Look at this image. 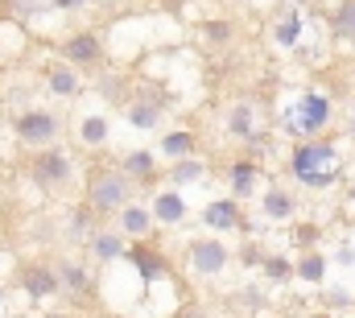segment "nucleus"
Here are the masks:
<instances>
[{
    "mask_svg": "<svg viewBox=\"0 0 355 318\" xmlns=\"http://www.w3.org/2000/svg\"><path fill=\"white\" fill-rule=\"evenodd\" d=\"M124 87H128V79H124L120 71H107V67H99V71H95V91H99L107 103H124V99H128V91H124Z\"/></svg>",
    "mask_w": 355,
    "mask_h": 318,
    "instance_id": "nucleus-28",
    "label": "nucleus"
},
{
    "mask_svg": "<svg viewBox=\"0 0 355 318\" xmlns=\"http://www.w3.org/2000/svg\"><path fill=\"white\" fill-rule=\"evenodd\" d=\"M240 145H244V158H257V161H265V158H268V149H272V137L257 128V133H252V137H244Z\"/></svg>",
    "mask_w": 355,
    "mask_h": 318,
    "instance_id": "nucleus-33",
    "label": "nucleus"
},
{
    "mask_svg": "<svg viewBox=\"0 0 355 318\" xmlns=\"http://www.w3.org/2000/svg\"><path fill=\"white\" fill-rule=\"evenodd\" d=\"M58 54H62V62H71L79 75L83 71H99V67H107V46H103V37L95 33V29H75V33H67L62 37V46H58Z\"/></svg>",
    "mask_w": 355,
    "mask_h": 318,
    "instance_id": "nucleus-8",
    "label": "nucleus"
},
{
    "mask_svg": "<svg viewBox=\"0 0 355 318\" xmlns=\"http://www.w3.org/2000/svg\"><path fill=\"white\" fill-rule=\"evenodd\" d=\"M42 318H75V315H62V310H54V315H42Z\"/></svg>",
    "mask_w": 355,
    "mask_h": 318,
    "instance_id": "nucleus-40",
    "label": "nucleus"
},
{
    "mask_svg": "<svg viewBox=\"0 0 355 318\" xmlns=\"http://www.w3.org/2000/svg\"><path fill=\"white\" fill-rule=\"evenodd\" d=\"M240 219H244V203L232 199V194L211 199V203L202 207V228L215 232V236H232V232H240Z\"/></svg>",
    "mask_w": 355,
    "mask_h": 318,
    "instance_id": "nucleus-12",
    "label": "nucleus"
},
{
    "mask_svg": "<svg viewBox=\"0 0 355 318\" xmlns=\"http://www.w3.org/2000/svg\"><path fill=\"white\" fill-rule=\"evenodd\" d=\"M116 232L124 240H149L157 232V219H153V211L145 207V203H124L120 211H116Z\"/></svg>",
    "mask_w": 355,
    "mask_h": 318,
    "instance_id": "nucleus-14",
    "label": "nucleus"
},
{
    "mask_svg": "<svg viewBox=\"0 0 355 318\" xmlns=\"http://www.w3.org/2000/svg\"><path fill=\"white\" fill-rule=\"evenodd\" d=\"M198 37L207 42V46H232L236 42V21L232 17H207L202 25H198Z\"/></svg>",
    "mask_w": 355,
    "mask_h": 318,
    "instance_id": "nucleus-26",
    "label": "nucleus"
},
{
    "mask_svg": "<svg viewBox=\"0 0 355 318\" xmlns=\"http://www.w3.org/2000/svg\"><path fill=\"white\" fill-rule=\"evenodd\" d=\"M174 318H207V310H202V306L194 302V306H182V310H178Z\"/></svg>",
    "mask_w": 355,
    "mask_h": 318,
    "instance_id": "nucleus-37",
    "label": "nucleus"
},
{
    "mask_svg": "<svg viewBox=\"0 0 355 318\" xmlns=\"http://www.w3.org/2000/svg\"><path fill=\"white\" fill-rule=\"evenodd\" d=\"M166 108H170V95L157 91V83H137L128 91V99H124V120L132 128H141V133H153L162 124Z\"/></svg>",
    "mask_w": 355,
    "mask_h": 318,
    "instance_id": "nucleus-5",
    "label": "nucleus"
},
{
    "mask_svg": "<svg viewBox=\"0 0 355 318\" xmlns=\"http://www.w3.org/2000/svg\"><path fill=\"white\" fill-rule=\"evenodd\" d=\"M29 182L33 186H42L46 194H62V190H71L75 186V158L54 141V145H42V149H33L29 153Z\"/></svg>",
    "mask_w": 355,
    "mask_h": 318,
    "instance_id": "nucleus-4",
    "label": "nucleus"
},
{
    "mask_svg": "<svg viewBox=\"0 0 355 318\" xmlns=\"http://www.w3.org/2000/svg\"><path fill=\"white\" fill-rule=\"evenodd\" d=\"M331 260H335V265H343V269H352V265H355V248H352V244H339Z\"/></svg>",
    "mask_w": 355,
    "mask_h": 318,
    "instance_id": "nucleus-35",
    "label": "nucleus"
},
{
    "mask_svg": "<svg viewBox=\"0 0 355 318\" xmlns=\"http://www.w3.org/2000/svg\"><path fill=\"white\" fill-rule=\"evenodd\" d=\"M347 137L355 141V112H352V120H347Z\"/></svg>",
    "mask_w": 355,
    "mask_h": 318,
    "instance_id": "nucleus-39",
    "label": "nucleus"
},
{
    "mask_svg": "<svg viewBox=\"0 0 355 318\" xmlns=\"http://www.w3.org/2000/svg\"><path fill=\"white\" fill-rule=\"evenodd\" d=\"M12 137L25 145V149H42V145H54L62 137V116L50 112V108H25L12 116Z\"/></svg>",
    "mask_w": 355,
    "mask_h": 318,
    "instance_id": "nucleus-6",
    "label": "nucleus"
},
{
    "mask_svg": "<svg viewBox=\"0 0 355 318\" xmlns=\"http://www.w3.org/2000/svg\"><path fill=\"white\" fill-rule=\"evenodd\" d=\"M232 260H236V252L227 248V240H219L215 232L186 244V269L194 277H219V273H227Z\"/></svg>",
    "mask_w": 355,
    "mask_h": 318,
    "instance_id": "nucleus-7",
    "label": "nucleus"
},
{
    "mask_svg": "<svg viewBox=\"0 0 355 318\" xmlns=\"http://www.w3.org/2000/svg\"><path fill=\"white\" fill-rule=\"evenodd\" d=\"M261 182H265V161L257 158H232L227 161V169H223V186H227V194L232 199H240V203H248L257 190H261Z\"/></svg>",
    "mask_w": 355,
    "mask_h": 318,
    "instance_id": "nucleus-10",
    "label": "nucleus"
},
{
    "mask_svg": "<svg viewBox=\"0 0 355 318\" xmlns=\"http://www.w3.org/2000/svg\"><path fill=\"white\" fill-rule=\"evenodd\" d=\"M285 174L306 190H331L339 182V174H343V153H339L335 137L322 133V137L293 141V149L285 158Z\"/></svg>",
    "mask_w": 355,
    "mask_h": 318,
    "instance_id": "nucleus-1",
    "label": "nucleus"
},
{
    "mask_svg": "<svg viewBox=\"0 0 355 318\" xmlns=\"http://www.w3.org/2000/svg\"><path fill=\"white\" fill-rule=\"evenodd\" d=\"M352 315H355V306H352Z\"/></svg>",
    "mask_w": 355,
    "mask_h": 318,
    "instance_id": "nucleus-43",
    "label": "nucleus"
},
{
    "mask_svg": "<svg viewBox=\"0 0 355 318\" xmlns=\"http://www.w3.org/2000/svg\"><path fill=\"white\" fill-rule=\"evenodd\" d=\"M149 211H153V219H157L162 228H178V224H186L190 203H186V194H182L178 186H166V190H157V194H153Z\"/></svg>",
    "mask_w": 355,
    "mask_h": 318,
    "instance_id": "nucleus-16",
    "label": "nucleus"
},
{
    "mask_svg": "<svg viewBox=\"0 0 355 318\" xmlns=\"http://www.w3.org/2000/svg\"><path fill=\"white\" fill-rule=\"evenodd\" d=\"M261 215L268 224H293L297 219V194L281 182H268L265 194H261Z\"/></svg>",
    "mask_w": 355,
    "mask_h": 318,
    "instance_id": "nucleus-15",
    "label": "nucleus"
},
{
    "mask_svg": "<svg viewBox=\"0 0 355 318\" xmlns=\"http://www.w3.org/2000/svg\"><path fill=\"white\" fill-rule=\"evenodd\" d=\"M289 240H293V248H297V252H302V248H318L322 228H318V224H302V219H293V232H289Z\"/></svg>",
    "mask_w": 355,
    "mask_h": 318,
    "instance_id": "nucleus-31",
    "label": "nucleus"
},
{
    "mask_svg": "<svg viewBox=\"0 0 355 318\" xmlns=\"http://www.w3.org/2000/svg\"><path fill=\"white\" fill-rule=\"evenodd\" d=\"M352 318H355V315H352Z\"/></svg>",
    "mask_w": 355,
    "mask_h": 318,
    "instance_id": "nucleus-44",
    "label": "nucleus"
},
{
    "mask_svg": "<svg viewBox=\"0 0 355 318\" xmlns=\"http://www.w3.org/2000/svg\"><path fill=\"white\" fill-rule=\"evenodd\" d=\"M302 33H306L302 8H281V12L272 17V42H277L281 50H297V46H302Z\"/></svg>",
    "mask_w": 355,
    "mask_h": 318,
    "instance_id": "nucleus-18",
    "label": "nucleus"
},
{
    "mask_svg": "<svg viewBox=\"0 0 355 318\" xmlns=\"http://www.w3.org/2000/svg\"><path fill=\"white\" fill-rule=\"evenodd\" d=\"M277 4H281V8H306L310 0H277Z\"/></svg>",
    "mask_w": 355,
    "mask_h": 318,
    "instance_id": "nucleus-38",
    "label": "nucleus"
},
{
    "mask_svg": "<svg viewBox=\"0 0 355 318\" xmlns=\"http://www.w3.org/2000/svg\"><path fill=\"white\" fill-rule=\"evenodd\" d=\"M331 124H335V99L327 91H302L277 120L281 137H289V141L322 137V133H331Z\"/></svg>",
    "mask_w": 355,
    "mask_h": 318,
    "instance_id": "nucleus-2",
    "label": "nucleus"
},
{
    "mask_svg": "<svg viewBox=\"0 0 355 318\" xmlns=\"http://www.w3.org/2000/svg\"><path fill=\"white\" fill-rule=\"evenodd\" d=\"M166 182L170 186H198V182H207V161L198 158V153H190V158H178L170 161V169H166Z\"/></svg>",
    "mask_w": 355,
    "mask_h": 318,
    "instance_id": "nucleus-23",
    "label": "nucleus"
},
{
    "mask_svg": "<svg viewBox=\"0 0 355 318\" xmlns=\"http://www.w3.org/2000/svg\"><path fill=\"white\" fill-rule=\"evenodd\" d=\"M347 199H352V203H355V186H352V190H347Z\"/></svg>",
    "mask_w": 355,
    "mask_h": 318,
    "instance_id": "nucleus-41",
    "label": "nucleus"
},
{
    "mask_svg": "<svg viewBox=\"0 0 355 318\" xmlns=\"http://www.w3.org/2000/svg\"><path fill=\"white\" fill-rule=\"evenodd\" d=\"M327 25H331V33H335L339 42H355V0H339V4L331 8Z\"/></svg>",
    "mask_w": 355,
    "mask_h": 318,
    "instance_id": "nucleus-27",
    "label": "nucleus"
},
{
    "mask_svg": "<svg viewBox=\"0 0 355 318\" xmlns=\"http://www.w3.org/2000/svg\"><path fill=\"white\" fill-rule=\"evenodd\" d=\"M124 248H128V240L120 236L116 228H95V232L87 236V252L95 256V265H112V260H120Z\"/></svg>",
    "mask_w": 355,
    "mask_h": 318,
    "instance_id": "nucleus-19",
    "label": "nucleus"
},
{
    "mask_svg": "<svg viewBox=\"0 0 355 318\" xmlns=\"http://www.w3.org/2000/svg\"><path fill=\"white\" fill-rule=\"evenodd\" d=\"M261 128V108L252 103V99H236L227 112H223V133L232 137V141H244V137H252Z\"/></svg>",
    "mask_w": 355,
    "mask_h": 318,
    "instance_id": "nucleus-17",
    "label": "nucleus"
},
{
    "mask_svg": "<svg viewBox=\"0 0 355 318\" xmlns=\"http://www.w3.org/2000/svg\"><path fill=\"white\" fill-rule=\"evenodd\" d=\"M261 277L272 281V285L293 281V256H285V252H265V260H261Z\"/></svg>",
    "mask_w": 355,
    "mask_h": 318,
    "instance_id": "nucleus-29",
    "label": "nucleus"
},
{
    "mask_svg": "<svg viewBox=\"0 0 355 318\" xmlns=\"http://www.w3.org/2000/svg\"><path fill=\"white\" fill-rule=\"evenodd\" d=\"M112 4H120V0H112Z\"/></svg>",
    "mask_w": 355,
    "mask_h": 318,
    "instance_id": "nucleus-42",
    "label": "nucleus"
},
{
    "mask_svg": "<svg viewBox=\"0 0 355 318\" xmlns=\"http://www.w3.org/2000/svg\"><path fill=\"white\" fill-rule=\"evenodd\" d=\"M157 153H162L166 161L190 158V153H198V137H194L190 128H170V133H162V145H157Z\"/></svg>",
    "mask_w": 355,
    "mask_h": 318,
    "instance_id": "nucleus-24",
    "label": "nucleus"
},
{
    "mask_svg": "<svg viewBox=\"0 0 355 318\" xmlns=\"http://www.w3.org/2000/svg\"><path fill=\"white\" fill-rule=\"evenodd\" d=\"M54 269H58V290H62L67 298L87 302L91 294H95V277H91V269L83 265V260L62 256V260H54Z\"/></svg>",
    "mask_w": 355,
    "mask_h": 318,
    "instance_id": "nucleus-13",
    "label": "nucleus"
},
{
    "mask_svg": "<svg viewBox=\"0 0 355 318\" xmlns=\"http://www.w3.org/2000/svg\"><path fill=\"white\" fill-rule=\"evenodd\" d=\"M17 285L25 290V298H29V302H50V298H58V294H62V290H58V269H54V265H46V260H29V265H21Z\"/></svg>",
    "mask_w": 355,
    "mask_h": 318,
    "instance_id": "nucleus-11",
    "label": "nucleus"
},
{
    "mask_svg": "<svg viewBox=\"0 0 355 318\" xmlns=\"http://www.w3.org/2000/svg\"><path fill=\"white\" fill-rule=\"evenodd\" d=\"M50 8H58V12H83L87 0H50Z\"/></svg>",
    "mask_w": 355,
    "mask_h": 318,
    "instance_id": "nucleus-36",
    "label": "nucleus"
},
{
    "mask_svg": "<svg viewBox=\"0 0 355 318\" xmlns=\"http://www.w3.org/2000/svg\"><path fill=\"white\" fill-rule=\"evenodd\" d=\"M124 260L141 273V281H145V285H153V281H162V277H174L170 256L153 244V236H149V240H132V244L124 248Z\"/></svg>",
    "mask_w": 355,
    "mask_h": 318,
    "instance_id": "nucleus-9",
    "label": "nucleus"
},
{
    "mask_svg": "<svg viewBox=\"0 0 355 318\" xmlns=\"http://www.w3.org/2000/svg\"><path fill=\"white\" fill-rule=\"evenodd\" d=\"M95 219H99V215H95V211H91L87 203H79V207H75V211H71V224H67V236H71V240H87L91 232H95V228H99V224H95Z\"/></svg>",
    "mask_w": 355,
    "mask_h": 318,
    "instance_id": "nucleus-30",
    "label": "nucleus"
},
{
    "mask_svg": "<svg viewBox=\"0 0 355 318\" xmlns=\"http://www.w3.org/2000/svg\"><path fill=\"white\" fill-rule=\"evenodd\" d=\"M327 265H331V256L322 248H302L293 256V277L306 281V285H322L327 281Z\"/></svg>",
    "mask_w": 355,
    "mask_h": 318,
    "instance_id": "nucleus-21",
    "label": "nucleus"
},
{
    "mask_svg": "<svg viewBox=\"0 0 355 318\" xmlns=\"http://www.w3.org/2000/svg\"><path fill=\"white\" fill-rule=\"evenodd\" d=\"M120 169L128 174L132 186H149L157 178V149H128L120 158Z\"/></svg>",
    "mask_w": 355,
    "mask_h": 318,
    "instance_id": "nucleus-20",
    "label": "nucleus"
},
{
    "mask_svg": "<svg viewBox=\"0 0 355 318\" xmlns=\"http://www.w3.org/2000/svg\"><path fill=\"white\" fill-rule=\"evenodd\" d=\"M46 91L58 95V99H75L83 91V79H79V71L71 62H50L46 67Z\"/></svg>",
    "mask_w": 355,
    "mask_h": 318,
    "instance_id": "nucleus-22",
    "label": "nucleus"
},
{
    "mask_svg": "<svg viewBox=\"0 0 355 318\" xmlns=\"http://www.w3.org/2000/svg\"><path fill=\"white\" fill-rule=\"evenodd\" d=\"M112 141V120L107 116H99V112H91L79 120V145H87V149H103Z\"/></svg>",
    "mask_w": 355,
    "mask_h": 318,
    "instance_id": "nucleus-25",
    "label": "nucleus"
},
{
    "mask_svg": "<svg viewBox=\"0 0 355 318\" xmlns=\"http://www.w3.org/2000/svg\"><path fill=\"white\" fill-rule=\"evenodd\" d=\"M240 256V265H248V269H261V260H265V244H257V236H244V244L236 248Z\"/></svg>",
    "mask_w": 355,
    "mask_h": 318,
    "instance_id": "nucleus-34",
    "label": "nucleus"
},
{
    "mask_svg": "<svg viewBox=\"0 0 355 318\" xmlns=\"http://www.w3.org/2000/svg\"><path fill=\"white\" fill-rule=\"evenodd\" d=\"M322 306L327 310H352L355 298H352V290H343V285H327L322 290Z\"/></svg>",
    "mask_w": 355,
    "mask_h": 318,
    "instance_id": "nucleus-32",
    "label": "nucleus"
},
{
    "mask_svg": "<svg viewBox=\"0 0 355 318\" xmlns=\"http://www.w3.org/2000/svg\"><path fill=\"white\" fill-rule=\"evenodd\" d=\"M128 199H132V182H128V174H124L120 165H99V169H91V174H87L83 203H87L99 219L116 215Z\"/></svg>",
    "mask_w": 355,
    "mask_h": 318,
    "instance_id": "nucleus-3",
    "label": "nucleus"
}]
</instances>
